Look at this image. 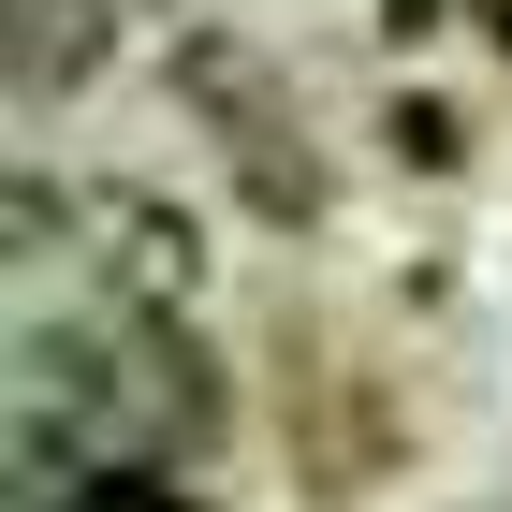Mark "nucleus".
Returning a JSON list of instances; mask_svg holds the SVG:
<instances>
[{
	"mask_svg": "<svg viewBox=\"0 0 512 512\" xmlns=\"http://www.w3.org/2000/svg\"><path fill=\"white\" fill-rule=\"evenodd\" d=\"M205 425H220V366H205L191 308L103 293L88 322H30L15 410H0V483H15V512H30L44 483L103 469V454H176V469H191Z\"/></svg>",
	"mask_w": 512,
	"mask_h": 512,
	"instance_id": "f257e3e1",
	"label": "nucleus"
},
{
	"mask_svg": "<svg viewBox=\"0 0 512 512\" xmlns=\"http://www.w3.org/2000/svg\"><path fill=\"white\" fill-rule=\"evenodd\" d=\"M191 103L220 118V161H249V191H264L278 220H308V147H293V118H278V88L205 44V59H191Z\"/></svg>",
	"mask_w": 512,
	"mask_h": 512,
	"instance_id": "f03ea898",
	"label": "nucleus"
},
{
	"mask_svg": "<svg viewBox=\"0 0 512 512\" xmlns=\"http://www.w3.org/2000/svg\"><path fill=\"white\" fill-rule=\"evenodd\" d=\"M88 235H103V293H147V308H191L205 249H191V220H176L161 191H88Z\"/></svg>",
	"mask_w": 512,
	"mask_h": 512,
	"instance_id": "7ed1b4c3",
	"label": "nucleus"
},
{
	"mask_svg": "<svg viewBox=\"0 0 512 512\" xmlns=\"http://www.w3.org/2000/svg\"><path fill=\"white\" fill-rule=\"evenodd\" d=\"M30 512H191V483H176V454H103V469L44 483Z\"/></svg>",
	"mask_w": 512,
	"mask_h": 512,
	"instance_id": "20e7f679",
	"label": "nucleus"
}]
</instances>
